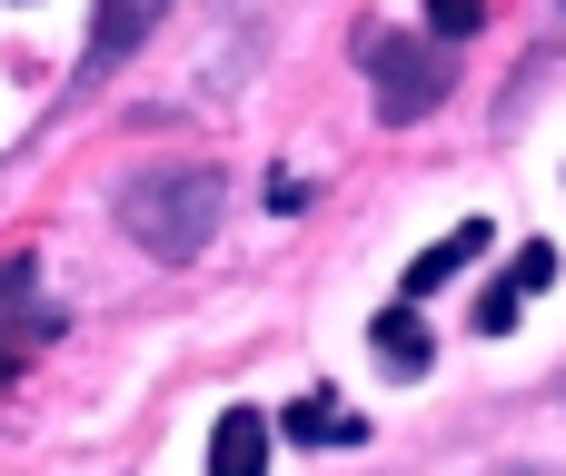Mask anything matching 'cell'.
Masks as SVG:
<instances>
[{"instance_id": "obj_9", "label": "cell", "mask_w": 566, "mask_h": 476, "mask_svg": "<svg viewBox=\"0 0 566 476\" xmlns=\"http://www.w3.org/2000/svg\"><path fill=\"white\" fill-rule=\"evenodd\" d=\"M289 437H298V447H358L368 427H358L338 398H298V408H289Z\"/></svg>"}, {"instance_id": "obj_12", "label": "cell", "mask_w": 566, "mask_h": 476, "mask_svg": "<svg viewBox=\"0 0 566 476\" xmlns=\"http://www.w3.org/2000/svg\"><path fill=\"white\" fill-rule=\"evenodd\" d=\"M557 30H566V0H557Z\"/></svg>"}, {"instance_id": "obj_10", "label": "cell", "mask_w": 566, "mask_h": 476, "mask_svg": "<svg viewBox=\"0 0 566 476\" xmlns=\"http://www.w3.org/2000/svg\"><path fill=\"white\" fill-rule=\"evenodd\" d=\"M478 20H488V0H428V30H438V40H468Z\"/></svg>"}, {"instance_id": "obj_1", "label": "cell", "mask_w": 566, "mask_h": 476, "mask_svg": "<svg viewBox=\"0 0 566 476\" xmlns=\"http://www.w3.org/2000/svg\"><path fill=\"white\" fill-rule=\"evenodd\" d=\"M219 209H229V179L209 159H149L129 189H119V239H139L149 258H199L219 239Z\"/></svg>"}, {"instance_id": "obj_7", "label": "cell", "mask_w": 566, "mask_h": 476, "mask_svg": "<svg viewBox=\"0 0 566 476\" xmlns=\"http://www.w3.org/2000/svg\"><path fill=\"white\" fill-rule=\"evenodd\" d=\"M547 278H557V248H527V258H517V278L478 298V328H488V338H497V328H517V308H527V298H537Z\"/></svg>"}, {"instance_id": "obj_4", "label": "cell", "mask_w": 566, "mask_h": 476, "mask_svg": "<svg viewBox=\"0 0 566 476\" xmlns=\"http://www.w3.org/2000/svg\"><path fill=\"white\" fill-rule=\"evenodd\" d=\"M159 20H169V0H99V20H90V80H99V70H119Z\"/></svg>"}, {"instance_id": "obj_6", "label": "cell", "mask_w": 566, "mask_h": 476, "mask_svg": "<svg viewBox=\"0 0 566 476\" xmlns=\"http://www.w3.org/2000/svg\"><path fill=\"white\" fill-rule=\"evenodd\" d=\"M488 239H497L488 219H458V229H448V239H438V248H428V258L408 268V298H428V288H448V278H458V268H468V258H478Z\"/></svg>"}, {"instance_id": "obj_2", "label": "cell", "mask_w": 566, "mask_h": 476, "mask_svg": "<svg viewBox=\"0 0 566 476\" xmlns=\"http://www.w3.org/2000/svg\"><path fill=\"white\" fill-rule=\"evenodd\" d=\"M358 60H368V80H378V119H388V129L428 119V109L448 99V80H458L448 40H408V30H378Z\"/></svg>"}, {"instance_id": "obj_5", "label": "cell", "mask_w": 566, "mask_h": 476, "mask_svg": "<svg viewBox=\"0 0 566 476\" xmlns=\"http://www.w3.org/2000/svg\"><path fill=\"white\" fill-rule=\"evenodd\" d=\"M209 476H269V417L259 408H229L209 427Z\"/></svg>"}, {"instance_id": "obj_11", "label": "cell", "mask_w": 566, "mask_h": 476, "mask_svg": "<svg viewBox=\"0 0 566 476\" xmlns=\"http://www.w3.org/2000/svg\"><path fill=\"white\" fill-rule=\"evenodd\" d=\"M497 476H557V467H497Z\"/></svg>"}, {"instance_id": "obj_8", "label": "cell", "mask_w": 566, "mask_h": 476, "mask_svg": "<svg viewBox=\"0 0 566 476\" xmlns=\"http://www.w3.org/2000/svg\"><path fill=\"white\" fill-rule=\"evenodd\" d=\"M368 348H378V368H388V378H418V368H428V328H418L408 308H388V318L368 328Z\"/></svg>"}, {"instance_id": "obj_3", "label": "cell", "mask_w": 566, "mask_h": 476, "mask_svg": "<svg viewBox=\"0 0 566 476\" xmlns=\"http://www.w3.org/2000/svg\"><path fill=\"white\" fill-rule=\"evenodd\" d=\"M50 338H60V308L40 298V268L30 258H0V378H20Z\"/></svg>"}]
</instances>
